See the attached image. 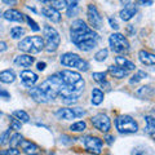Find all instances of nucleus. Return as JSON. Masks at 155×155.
Returning a JSON list of instances; mask_svg holds the SVG:
<instances>
[{
    "label": "nucleus",
    "instance_id": "obj_39",
    "mask_svg": "<svg viewBox=\"0 0 155 155\" xmlns=\"http://www.w3.org/2000/svg\"><path fill=\"white\" fill-rule=\"evenodd\" d=\"M49 4H51L52 8H54L56 11L60 12V9H65L66 8L67 2H49Z\"/></svg>",
    "mask_w": 155,
    "mask_h": 155
},
{
    "label": "nucleus",
    "instance_id": "obj_37",
    "mask_svg": "<svg viewBox=\"0 0 155 155\" xmlns=\"http://www.w3.org/2000/svg\"><path fill=\"white\" fill-rule=\"evenodd\" d=\"M25 18H26V22L28 23V26H30V28H31L32 31H39V30H40L39 25H38L35 21H34V19H32L30 16H25Z\"/></svg>",
    "mask_w": 155,
    "mask_h": 155
},
{
    "label": "nucleus",
    "instance_id": "obj_19",
    "mask_svg": "<svg viewBox=\"0 0 155 155\" xmlns=\"http://www.w3.org/2000/svg\"><path fill=\"white\" fill-rule=\"evenodd\" d=\"M28 94H30L31 98L35 101V102H38V104H47V102H49L48 98L44 96V93L39 89V87H31L30 91H28Z\"/></svg>",
    "mask_w": 155,
    "mask_h": 155
},
{
    "label": "nucleus",
    "instance_id": "obj_52",
    "mask_svg": "<svg viewBox=\"0 0 155 155\" xmlns=\"http://www.w3.org/2000/svg\"><path fill=\"white\" fill-rule=\"evenodd\" d=\"M0 17H2V11H0Z\"/></svg>",
    "mask_w": 155,
    "mask_h": 155
},
{
    "label": "nucleus",
    "instance_id": "obj_44",
    "mask_svg": "<svg viewBox=\"0 0 155 155\" xmlns=\"http://www.w3.org/2000/svg\"><path fill=\"white\" fill-rule=\"evenodd\" d=\"M104 140L106 141V143H107V145H113L114 141H115V137H114L113 134H109V133H107V134H105Z\"/></svg>",
    "mask_w": 155,
    "mask_h": 155
},
{
    "label": "nucleus",
    "instance_id": "obj_53",
    "mask_svg": "<svg viewBox=\"0 0 155 155\" xmlns=\"http://www.w3.org/2000/svg\"><path fill=\"white\" fill-rule=\"evenodd\" d=\"M107 155H110V154H107Z\"/></svg>",
    "mask_w": 155,
    "mask_h": 155
},
{
    "label": "nucleus",
    "instance_id": "obj_6",
    "mask_svg": "<svg viewBox=\"0 0 155 155\" xmlns=\"http://www.w3.org/2000/svg\"><path fill=\"white\" fill-rule=\"evenodd\" d=\"M115 128L122 134H132V133H136L138 130V124L130 115L122 114V115L116 116Z\"/></svg>",
    "mask_w": 155,
    "mask_h": 155
},
{
    "label": "nucleus",
    "instance_id": "obj_1",
    "mask_svg": "<svg viewBox=\"0 0 155 155\" xmlns=\"http://www.w3.org/2000/svg\"><path fill=\"white\" fill-rule=\"evenodd\" d=\"M70 36H71V41L75 45L80 44V43H83L85 40H89V39H97L98 40V34L92 30L83 19H75L71 23Z\"/></svg>",
    "mask_w": 155,
    "mask_h": 155
},
{
    "label": "nucleus",
    "instance_id": "obj_18",
    "mask_svg": "<svg viewBox=\"0 0 155 155\" xmlns=\"http://www.w3.org/2000/svg\"><path fill=\"white\" fill-rule=\"evenodd\" d=\"M138 60L141 61V64H143L145 66H153L155 64V56L154 53L141 49L138 52Z\"/></svg>",
    "mask_w": 155,
    "mask_h": 155
},
{
    "label": "nucleus",
    "instance_id": "obj_42",
    "mask_svg": "<svg viewBox=\"0 0 155 155\" xmlns=\"http://www.w3.org/2000/svg\"><path fill=\"white\" fill-rule=\"evenodd\" d=\"M109 23H110V27L113 28V30H118V28H119V23L116 22V19H115V18L109 17Z\"/></svg>",
    "mask_w": 155,
    "mask_h": 155
},
{
    "label": "nucleus",
    "instance_id": "obj_14",
    "mask_svg": "<svg viewBox=\"0 0 155 155\" xmlns=\"http://www.w3.org/2000/svg\"><path fill=\"white\" fill-rule=\"evenodd\" d=\"M41 14H43V16H45L48 19H49V21L54 22V23L61 22V18H62L61 13L58 11H56L54 8H52L51 5H47V7L43 8L41 9Z\"/></svg>",
    "mask_w": 155,
    "mask_h": 155
},
{
    "label": "nucleus",
    "instance_id": "obj_16",
    "mask_svg": "<svg viewBox=\"0 0 155 155\" xmlns=\"http://www.w3.org/2000/svg\"><path fill=\"white\" fill-rule=\"evenodd\" d=\"M128 5H125L124 9H122L119 13L120 18L123 19V21H129V19H132L134 17V14L137 13V9H136V4L133 3H127Z\"/></svg>",
    "mask_w": 155,
    "mask_h": 155
},
{
    "label": "nucleus",
    "instance_id": "obj_8",
    "mask_svg": "<svg viewBox=\"0 0 155 155\" xmlns=\"http://www.w3.org/2000/svg\"><path fill=\"white\" fill-rule=\"evenodd\" d=\"M109 44L111 51L115 53H125L129 51V41L123 34L113 32L109 38Z\"/></svg>",
    "mask_w": 155,
    "mask_h": 155
},
{
    "label": "nucleus",
    "instance_id": "obj_2",
    "mask_svg": "<svg viewBox=\"0 0 155 155\" xmlns=\"http://www.w3.org/2000/svg\"><path fill=\"white\" fill-rule=\"evenodd\" d=\"M62 87H64V83H62L61 78L58 76V74H54V75L48 76L47 79L39 85V89L44 93L48 101H52V100L57 98V96L60 94V91L62 89Z\"/></svg>",
    "mask_w": 155,
    "mask_h": 155
},
{
    "label": "nucleus",
    "instance_id": "obj_47",
    "mask_svg": "<svg viewBox=\"0 0 155 155\" xmlns=\"http://www.w3.org/2000/svg\"><path fill=\"white\" fill-rule=\"evenodd\" d=\"M3 3H4V4H9V5H11V4H17L16 0H12V2H9V0H4Z\"/></svg>",
    "mask_w": 155,
    "mask_h": 155
},
{
    "label": "nucleus",
    "instance_id": "obj_5",
    "mask_svg": "<svg viewBox=\"0 0 155 155\" xmlns=\"http://www.w3.org/2000/svg\"><path fill=\"white\" fill-rule=\"evenodd\" d=\"M58 76L61 78L64 85L71 87V88H74L76 91H84L85 81L79 72L72 71V70H62L58 72Z\"/></svg>",
    "mask_w": 155,
    "mask_h": 155
},
{
    "label": "nucleus",
    "instance_id": "obj_9",
    "mask_svg": "<svg viewBox=\"0 0 155 155\" xmlns=\"http://www.w3.org/2000/svg\"><path fill=\"white\" fill-rule=\"evenodd\" d=\"M84 147L88 153L94 154V155H101L102 154V146H104V140L96 136H85L83 138Z\"/></svg>",
    "mask_w": 155,
    "mask_h": 155
},
{
    "label": "nucleus",
    "instance_id": "obj_31",
    "mask_svg": "<svg viewBox=\"0 0 155 155\" xmlns=\"http://www.w3.org/2000/svg\"><path fill=\"white\" fill-rule=\"evenodd\" d=\"M23 35H25V28L21 26H16L11 28V36L13 39H21Z\"/></svg>",
    "mask_w": 155,
    "mask_h": 155
},
{
    "label": "nucleus",
    "instance_id": "obj_11",
    "mask_svg": "<svg viewBox=\"0 0 155 155\" xmlns=\"http://www.w3.org/2000/svg\"><path fill=\"white\" fill-rule=\"evenodd\" d=\"M87 16H88V21H89V25H91V28L92 30H100L102 28V17L98 12V9L94 4H89L88 8H87Z\"/></svg>",
    "mask_w": 155,
    "mask_h": 155
},
{
    "label": "nucleus",
    "instance_id": "obj_51",
    "mask_svg": "<svg viewBox=\"0 0 155 155\" xmlns=\"http://www.w3.org/2000/svg\"><path fill=\"white\" fill-rule=\"evenodd\" d=\"M2 116H3V113H2V111H0V119H2Z\"/></svg>",
    "mask_w": 155,
    "mask_h": 155
},
{
    "label": "nucleus",
    "instance_id": "obj_20",
    "mask_svg": "<svg viewBox=\"0 0 155 155\" xmlns=\"http://www.w3.org/2000/svg\"><path fill=\"white\" fill-rule=\"evenodd\" d=\"M115 66H118L120 67V69H123L125 71H132V70H136V65L133 64L132 61H129L127 60L125 57L123 56H118V57H115Z\"/></svg>",
    "mask_w": 155,
    "mask_h": 155
},
{
    "label": "nucleus",
    "instance_id": "obj_41",
    "mask_svg": "<svg viewBox=\"0 0 155 155\" xmlns=\"http://www.w3.org/2000/svg\"><path fill=\"white\" fill-rule=\"evenodd\" d=\"M72 113H74L75 118H80V116H83L85 114V110H83L81 107H71Z\"/></svg>",
    "mask_w": 155,
    "mask_h": 155
},
{
    "label": "nucleus",
    "instance_id": "obj_35",
    "mask_svg": "<svg viewBox=\"0 0 155 155\" xmlns=\"http://www.w3.org/2000/svg\"><path fill=\"white\" fill-rule=\"evenodd\" d=\"M92 79H93L94 81H97V83H100V84L107 81L106 80V72H93V74H92Z\"/></svg>",
    "mask_w": 155,
    "mask_h": 155
},
{
    "label": "nucleus",
    "instance_id": "obj_23",
    "mask_svg": "<svg viewBox=\"0 0 155 155\" xmlns=\"http://www.w3.org/2000/svg\"><path fill=\"white\" fill-rule=\"evenodd\" d=\"M56 116L58 119L62 120H72L75 119V115L72 113V110L70 107H61L56 111Z\"/></svg>",
    "mask_w": 155,
    "mask_h": 155
},
{
    "label": "nucleus",
    "instance_id": "obj_21",
    "mask_svg": "<svg viewBox=\"0 0 155 155\" xmlns=\"http://www.w3.org/2000/svg\"><path fill=\"white\" fill-rule=\"evenodd\" d=\"M16 80V72L11 69L0 71V81L4 84H11Z\"/></svg>",
    "mask_w": 155,
    "mask_h": 155
},
{
    "label": "nucleus",
    "instance_id": "obj_36",
    "mask_svg": "<svg viewBox=\"0 0 155 155\" xmlns=\"http://www.w3.org/2000/svg\"><path fill=\"white\" fill-rule=\"evenodd\" d=\"M9 138H11V129H7L0 134V146L9 143Z\"/></svg>",
    "mask_w": 155,
    "mask_h": 155
},
{
    "label": "nucleus",
    "instance_id": "obj_33",
    "mask_svg": "<svg viewBox=\"0 0 155 155\" xmlns=\"http://www.w3.org/2000/svg\"><path fill=\"white\" fill-rule=\"evenodd\" d=\"M22 140H23L22 134L14 133V134L11 136V138H9V143H11V146H12V147H17L18 145H19V142L22 141Z\"/></svg>",
    "mask_w": 155,
    "mask_h": 155
},
{
    "label": "nucleus",
    "instance_id": "obj_24",
    "mask_svg": "<svg viewBox=\"0 0 155 155\" xmlns=\"http://www.w3.org/2000/svg\"><path fill=\"white\" fill-rule=\"evenodd\" d=\"M107 72L111 76L116 78V79H124V78L128 75V71H125V70L120 69V67H118V66H114V65L107 67Z\"/></svg>",
    "mask_w": 155,
    "mask_h": 155
},
{
    "label": "nucleus",
    "instance_id": "obj_28",
    "mask_svg": "<svg viewBox=\"0 0 155 155\" xmlns=\"http://www.w3.org/2000/svg\"><path fill=\"white\" fill-rule=\"evenodd\" d=\"M19 123H28L30 122V115H28L25 110H16L13 111V115Z\"/></svg>",
    "mask_w": 155,
    "mask_h": 155
},
{
    "label": "nucleus",
    "instance_id": "obj_13",
    "mask_svg": "<svg viewBox=\"0 0 155 155\" xmlns=\"http://www.w3.org/2000/svg\"><path fill=\"white\" fill-rule=\"evenodd\" d=\"M19 78H21V80H22V83L25 84L26 87H34L35 85V83L39 80V76L36 72H34L31 70H23L21 74H19Z\"/></svg>",
    "mask_w": 155,
    "mask_h": 155
},
{
    "label": "nucleus",
    "instance_id": "obj_26",
    "mask_svg": "<svg viewBox=\"0 0 155 155\" xmlns=\"http://www.w3.org/2000/svg\"><path fill=\"white\" fill-rule=\"evenodd\" d=\"M145 132H146L150 137H154V133H155V119L153 118L151 115H146L145 116Z\"/></svg>",
    "mask_w": 155,
    "mask_h": 155
},
{
    "label": "nucleus",
    "instance_id": "obj_40",
    "mask_svg": "<svg viewBox=\"0 0 155 155\" xmlns=\"http://www.w3.org/2000/svg\"><path fill=\"white\" fill-rule=\"evenodd\" d=\"M0 155H19V150L16 147H11L7 150H0Z\"/></svg>",
    "mask_w": 155,
    "mask_h": 155
},
{
    "label": "nucleus",
    "instance_id": "obj_22",
    "mask_svg": "<svg viewBox=\"0 0 155 155\" xmlns=\"http://www.w3.org/2000/svg\"><path fill=\"white\" fill-rule=\"evenodd\" d=\"M153 93H154V89H153L151 85H143V87H141V88H138L137 91H136L134 94L141 100H149L150 97L153 96Z\"/></svg>",
    "mask_w": 155,
    "mask_h": 155
},
{
    "label": "nucleus",
    "instance_id": "obj_50",
    "mask_svg": "<svg viewBox=\"0 0 155 155\" xmlns=\"http://www.w3.org/2000/svg\"><path fill=\"white\" fill-rule=\"evenodd\" d=\"M132 155H143V154L142 153H138V151H133Z\"/></svg>",
    "mask_w": 155,
    "mask_h": 155
},
{
    "label": "nucleus",
    "instance_id": "obj_30",
    "mask_svg": "<svg viewBox=\"0 0 155 155\" xmlns=\"http://www.w3.org/2000/svg\"><path fill=\"white\" fill-rule=\"evenodd\" d=\"M87 129V123L84 122V120H80V122H76V123H72L70 125V130L71 132H84V130Z\"/></svg>",
    "mask_w": 155,
    "mask_h": 155
},
{
    "label": "nucleus",
    "instance_id": "obj_7",
    "mask_svg": "<svg viewBox=\"0 0 155 155\" xmlns=\"http://www.w3.org/2000/svg\"><path fill=\"white\" fill-rule=\"evenodd\" d=\"M61 64L66 66V67H72V69H76L79 71H88L89 69V64L83 58H80L79 54L76 53H72V52H67L64 53L60 58Z\"/></svg>",
    "mask_w": 155,
    "mask_h": 155
},
{
    "label": "nucleus",
    "instance_id": "obj_12",
    "mask_svg": "<svg viewBox=\"0 0 155 155\" xmlns=\"http://www.w3.org/2000/svg\"><path fill=\"white\" fill-rule=\"evenodd\" d=\"M18 146L27 155H39L40 154V147H39L35 142L30 141V140H22Z\"/></svg>",
    "mask_w": 155,
    "mask_h": 155
},
{
    "label": "nucleus",
    "instance_id": "obj_38",
    "mask_svg": "<svg viewBox=\"0 0 155 155\" xmlns=\"http://www.w3.org/2000/svg\"><path fill=\"white\" fill-rule=\"evenodd\" d=\"M11 127H9V129H14V130H19L22 127V123H19L18 120L14 118V116H11Z\"/></svg>",
    "mask_w": 155,
    "mask_h": 155
},
{
    "label": "nucleus",
    "instance_id": "obj_29",
    "mask_svg": "<svg viewBox=\"0 0 155 155\" xmlns=\"http://www.w3.org/2000/svg\"><path fill=\"white\" fill-rule=\"evenodd\" d=\"M147 78V74L145 71H142V70H138L137 72H136V74L130 78L129 79V84H137V83H140V81H141L142 79H146Z\"/></svg>",
    "mask_w": 155,
    "mask_h": 155
},
{
    "label": "nucleus",
    "instance_id": "obj_46",
    "mask_svg": "<svg viewBox=\"0 0 155 155\" xmlns=\"http://www.w3.org/2000/svg\"><path fill=\"white\" fill-rule=\"evenodd\" d=\"M8 49V45H7V43L5 41H0V52H5Z\"/></svg>",
    "mask_w": 155,
    "mask_h": 155
},
{
    "label": "nucleus",
    "instance_id": "obj_17",
    "mask_svg": "<svg viewBox=\"0 0 155 155\" xmlns=\"http://www.w3.org/2000/svg\"><path fill=\"white\" fill-rule=\"evenodd\" d=\"M35 62V58L30 54H18L14 58V65L21 67H31Z\"/></svg>",
    "mask_w": 155,
    "mask_h": 155
},
{
    "label": "nucleus",
    "instance_id": "obj_45",
    "mask_svg": "<svg viewBox=\"0 0 155 155\" xmlns=\"http://www.w3.org/2000/svg\"><path fill=\"white\" fill-rule=\"evenodd\" d=\"M45 67H47L45 62H38V64H36V69H38L39 71H44Z\"/></svg>",
    "mask_w": 155,
    "mask_h": 155
},
{
    "label": "nucleus",
    "instance_id": "obj_48",
    "mask_svg": "<svg viewBox=\"0 0 155 155\" xmlns=\"http://www.w3.org/2000/svg\"><path fill=\"white\" fill-rule=\"evenodd\" d=\"M154 2H151V0H150V2H140V4H142V5H151Z\"/></svg>",
    "mask_w": 155,
    "mask_h": 155
},
{
    "label": "nucleus",
    "instance_id": "obj_43",
    "mask_svg": "<svg viewBox=\"0 0 155 155\" xmlns=\"http://www.w3.org/2000/svg\"><path fill=\"white\" fill-rule=\"evenodd\" d=\"M0 98H3V100H9V98H11V93H9L7 89L0 88Z\"/></svg>",
    "mask_w": 155,
    "mask_h": 155
},
{
    "label": "nucleus",
    "instance_id": "obj_32",
    "mask_svg": "<svg viewBox=\"0 0 155 155\" xmlns=\"http://www.w3.org/2000/svg\"><path fill=\"white\" fill-rule=\"evenodd\" d=\"M78 2H67L66 4V9H67V17H72L78 9Z\"/></svg>",
    "mask_w": 155,
    "mask_h": 155
},
{
    "label": "nucleus",
    "instance_id": "obj_15",
    "mask_svg": "<svg viewBox=\"0 0 155 155\" xmlns=\"http://www.w3.org/2000/svg\"><path fill=\"white\" fill-rule=\"evenodd\" d=\"M23 16H25V14H22L19 11H17V9H8V11L3 13V18L9 22H21L22 23Z\"/></svg>",
    "mask_w": 155,
    "mask_h": 155
},
{
    "label": "nucleus",
    "instance_id": "obj_10",
    "mask_svg": "<svg viewBox=\"0 0 155 155\" xmlns=\"http://www.w3.org/2000/svg\"><path fill=\"white\" fill-rule=\"evenodd\" d=\"M91 123L96 129H98L100 132L107 133L111 129V120L109 118V115H106L104 113H98V114L93 115L91 118Z\"/></svg>",
    "mask_w": 155,
    "mask_h": 155
},
{
    "label": "nucleus",
    "instance_id": "obj_4",
    "mask_svg": "<svg viewBox=\"0 0 155 155\" xmlns=\"http://www.w3.org/2000/svg\"><path fill=\"white\" fill-rule=\"evenodd\" d=\"M43 41H44V49L47 52H56L60 47L61 43V36L54 27L49 25H45L43 28Z\"/></svg>",
    "mask_w": 155,
    "mask_h": 155
},
{
    "label": "nucleus",
    "instance_id": "obj_25",
    "mask_svg": "<svg viewBox=\"0 0 155 155\" xmlns=\"http://www.w3.org/2000/svg\"><path fill=\"white\" fill-rule=\"evenodd\" d=\"M104 98H105V93L100 88H93L92 89V100H91L92 105H94V106L101 105L104 102Z\"/></svg>",
    "mask_w": 155,
    "mask_h": 155
},
{
    "label": "nucleus",
    "instance_id": "obj_3",
    "mask_svg": "<svg viewBox=\"0 0 155 155\" xmlns=\"http://www.w3.org/2000/svg\"><path fill=\"white\" fill-rule=\"evenodd\" d=\"M18 49L25 52V54H35L44 49V41L41 36H26L18 43Z\"/></svg>",
    "mask_w": 155,
    "mask_h": 155
},
{
    "label": "nucleus",
    "instance_id": "obj_49",
    "mask_svg": "<svg viewBox=\"0 0 155 155\" xmlns=\"http://www.w3.org/2000/svg\"><path fill=\"white\" fill-rule=\"evenodd\" d=\"M127 30H128V32H129V34H133V32H134V30H133V27H132V25H129V26L127 27Z\"/></svg>",
    "mask_w": 155,
    "mask_h": 155
},
{
    "label": "nucleus",
    "instance_id": "obj_34",
    "mask_svg": "<svg viewBox=\"0 0 155 155\" xmlns=\"http://www.w3.org/2000/svg\"><path fill=\"white\" fill-rule=\"evenodd\" d=\"M107 56H109V51L107 49H100L94 54V60L97 62H104L106 58H107Z\"/></svg>",
    "mask_w": 155,
    "mask_h": 155
},
{
    "label": "nucleus",
    "instance_id": "obj_27",
    "mask_svg": "<svg viewBox=\"0 0 155 155\" xmlns=\"http://www.w3.org/2000/svg\"><path fill=\"white\" fill-rule=\"evenodd\" d=\"M97 39H89V40H85V41H83V43H80V44H78L76 47L79 48L80 51H84V52H89V51H92L93 48H96L97 47Z\"/></svg>",
    "mask_w": 155,
    "mask_h": 155
}]
</instances>
